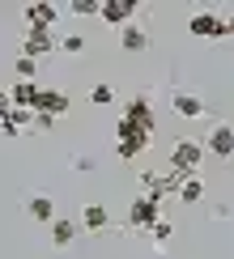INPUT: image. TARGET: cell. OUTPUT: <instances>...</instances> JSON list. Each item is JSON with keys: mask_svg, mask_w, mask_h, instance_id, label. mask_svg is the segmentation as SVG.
<instances>
[{"mask_svg": "<svg viewBox=\"0 0 234 259\" xmlns=\"http://www.w3.org/2000/svg\"><path fill=\"white\" fill-rule=\"evenodd\" d=\"M72 238H77V221H56V225H51V242H56V246H68Z\"/></svg>", "mask_w": 234, "mask_h": 259, "instance_id": "ac0fdd59", "label": "cell"}, {"mask_svg": "<svg viewBox=\"0 0 234 259\" xmlns=\"http://www.w3.org/2000/svg\"><path fill=\"white\" fill-rule=\"evenodd\" d=\"M21 17H26V30H56L60 9L47 0H34V5H21Z\"/></svg>", "mask_w": 234, "mask_h": 259, "instance_id": "277c9868", "label": "cell"}, {"mask_svg": "<svg viewBox=\"0 0 234 259\" xmlns=\"http://www.w3.org/2000/svg\"><path fill=\"white\" fill-rule=\"evenodd\" d=\"M149 234H153L158 242H166V238H170V221H158V225H153V230H149Z\"/></svg>", "mask_w": 234, "mask_h": 259, "instance_id": "603a6c76", "label": "cell"}, {"mask_svg": "<svg viewBox=\"0 0 234 259\" xmlns=\"http://www.w3.org/2000/svg\"><path fill=\"white\" fill-rule=\"evenodd\" d=\"M205 149H209V153H217V157H230V153H234V127L217 123V127H213V132H209Z\"/></svg>", "mask_w": 234, "mask_h": 259, "instance_id": "9c48e42d", "label": "cell"}, {"mask_svg": "<svg viewBox=\"0 0 234 259\" xmlns=\"http://www.w3.org/2000/svg\"><path fill=\"white\" fill-rule=\"evenodd\" d=\"M124 115L128 119H136V123H145L149 132H158V115H153V106H149V98H132L124 106Z\"/></svg>", "mask_w": 234, "mask_h": 259, "instance_id": "8fae6325", "label": "cell"}, {"mask_svg": "<svg viewBox=\"0 0 234 259\" xmlns=\"http://www.w3.org/2000/svg\"><path fill=\"white\" fill-rule=\"evenodd\" d=\"M111 98H115V90H111V85H94V90H90V102H98V106H106Z\"/></svg>", "mask_w": 234, "mask_h": 259, "instance_id": "7402d4cb", "label": "cell"}, {"mask_svg": "<svg viewBox=\"0 0 234 259\" xmlns=\"http://www.w3.org/2000/svg\"><path fill=\"white\" fill-rule=\"evenodd\" d=\"M187 30L196 38H226L234 34V17H221V13H191L187 17Z\"/></svg>", "mask_w": 234, "mask_h": 259, "instance_id": "3957f363", "label": "cell"}, {"mask_svg": "<svg viewBox=\"0 0 234 259\" xmlns=\"http://www.w3.org/2000/svg\"><path fill=\"white\" fill-rule=\"evenodd\" d=\"M38 115L34 111H21V106H9L5 111V136H17V132H26L30 123H34Z\"/></svg>", "mask_w": 234, "mask_h": 259, "instance_id": "4fadbf2b", "label": "cell"}, {"mask_svg": "<svg viewBox=\"0 0 234 259\" xmlns=\"http://www.w3.org/2000/svg\"><path fill=\"white\" fill-rule=\"evenodd\" d=\"M60 51H64V56H77V51H85V38L81 34H64L60 38Z\"/></svg>", "mask_w": 234, "mask_h": 259, "instance_id": "44dd1931", "label": "cell"}, {"mask_svg": "<svg viewBox=\"0 0 234 259\" xmlns=\"http://www.w3.org/2000/svg\"><path fill=\"white\" fill-rule=\"evenodd\" d=\"M128 221H132L136 230H153V225L162 221V217H158V200L136 196V200H132V208H128Z\"/></svg>", "mask_w": 234, "mask_h": 259, "instance_id": "8992f818", "label": "cell"}, {"mask_svg": "<svg viewBox=\"0 0 234 259\" xmlns=\"http://www.w3.org/2000/svg\"><path fill=\"white\" fill-rule=\"evenodd\" d=\"M205 153H209V149L205 145H200V140H175V149H170V170H175V175H196V166H200V161H205Z\"/></svg>", "mask_w": 234, "mask_h": 259, "instance_id": "7a4b0ae2", "label": "cell"}, {"mask_svg": "<svg viewBox=\"0 0 234 259\" xmlns=\"http://www.w3.org/2000/svg\"><path fill=\"white\" fill-rule=\"evenodd\" d=\"M120 47L136 56V51H145V47H149V34H145V30L132 21V26H124V30H120Z\"/></svg>", "mask_w": 234, "mask_h": 259, "instance_id": "2e32d148", "label": "cell"}, {"mask_svg": "<svg viewBox=\"0 0 234 259\" xmlns=\"http://www.w3.org/2000/svg\"><path fill=\"white\" fill-rule=\"evenodd\" d=\"M38 85L34 81H17L13 85V90H9V102H13V106H21V111H34V106H38Z\"/></svg>", "mask_w": 234, "mask_h": 259, "instance_id": "30bf717a", "label": "cell"}, {"mask_svg": "<svg viewBox=\"0 0 234 259\" xmlns=\"http://www.w3.org/2000/svg\"><path fill=\"white\" fill-rule=\"evenodd\" d=\"M81 225H85L90 234H98V230L111 225V212H106L102 204H85V208H81Z\"/></svg>", "mask_w": 234, "mask_h": 259, "instance_id": "9a60e30c", "label": "cell"}, {"mask_svg": "<svg viewBox=\"0 0 234 259\" xmlns=\"http://www.w3.org/2000/svg\"><path fill=\"white\" fill-rule=\"evenodd\" d=\"M56 47H60L56 30H26V38H21V56H30V60L47 56V51H56Z\"/></svg>", "mask_w": 234, "mask_h": 259, "instance_id": "5b68a950", "label": "cell"}, {"mask_svg": "<svg viewBox=\"0 0 234 259\" xmlns=\"http://www.w3.org/2000/svg\"><path fill=\"white\" fill-rule=\"evenodd\" d=\"M13 68H17V81H34V60H30V56H17V64H13Z\"/></svg>", "mask_w": 234, "mask_h": 259, "instance_id": "ffe728a7", "label": "cell"}, {"mask_svg": "<svg viewBox=\"0 0 234 259\" xmlns=\"http://www.w3.org/2000/svg\"><path fill=\"white\" fill-rule=\"evenodd\" d=\"M34 115H51V119L68 115V94H64V90H43V94H38V106H34Z\"/></svg>", "mask_w": 234, "mask_h": 259, "instance_id": "ba28073f", "label": "cell"}, {"mask_svg": "<svg viewBox=\"0 0 234 259\" xmlns=\"http://www.w3.org/2000/svg\"><path fill=\"white\" fill-rule=\"evenodd\" d=\"M179 200H183V204H200V200H205V183H200L196 175H187L183 187H179Z\"/></svg>", "mask_w": 234, "mask_h": 259, "instance_id": "e0dca14e", "label": "cell"}, {"mask_svg": "<svg viewBox=\"0 0 234 259\" xmlns=\"http://www.w3.org/2000/svg\"><path fill=\"white\" fill-rule=\"evenodd\" d=\"M149 140H153V132H149L145 123H136V119H128V115H120V123H115V153H120L124 161L141 157L145 149H149Z\"/></svg>", "mask_w": 234, "mask_h": 259, "instance_id": "6da1fadb", "label": "cell"}, {"mask_svg": "<svg viewBox=\"0 0 234 259\" xmlns=\"http://www.w3.org/2000/svg\"><path fill=\"white\" fill-rule=\"evenodd\" d=\"M34 127H38V132H47V127H56V119H51V115H38Z\"/></svg>", "mask_w": 234, "mask_h": 259, "instance_id": "cb8c5ba5", "label": "cell"}, {"mask_svg": "<svg viewBox=\"0 0 234 259\" xmlns=\"http://www.w3.org/2000/svg\"><path fill=\"white\" fill-rule=\"evenodd\" d=\"M132 13H136V5H132V0H102V21H106V26H132Z\"/></svg>", "mask_w": 234, "mask_h": 259, "instance_id": "52a82bcc", "label": "cell"}, {"mask_svg": "<svg viewBox=\"0 0 234 259\" xmlns=\"http://www.w3.org/2000/svg\"><path fill=\"white\" fill-rule=\"evenodd\" d=\"M72 13H77V17H94V13H102V0H72Z\"/></svg>", "mask_w": 234, "mask_h": 259, "instance_id": "d6986e66", "label": "cell"}, {"mask_svg": "<svg viewBox=\"0 0 234 259\" xmlns=\"http://www.w3.org/2000/svg\"><path fill=\"white\" fill-rule=\"evenodd\" d=\"M170 106H175V115H183V119H200V115H205V102H200L196 94H183V90L170 98Z\"/></svg>", "mask_w": 234, "mask_h": 259, "instance_id": "7c38bea8", "label": "cell"}, {"mask_svg": "<svg viewBox=\"0 0 234 259\" xmlns=\"http://www.w3.org/2000/svg\"><path fill=\"white\" fill-rule=\"evenodd\" d=\"M26 212H30L34 221H47V225H56V221H60V217H56V200H51V196H30Z\"/></svg>", "mask_w": 234, "mask_h": 259, "instance_id": "5bb4252c", "label": "cell"}]
</instances>
